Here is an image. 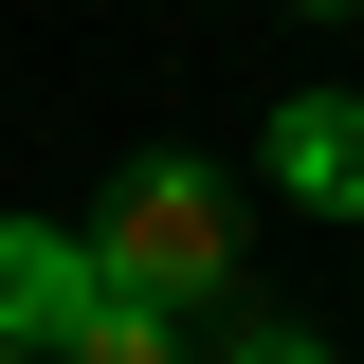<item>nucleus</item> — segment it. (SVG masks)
I'll return each mask as SVG.
<instances>
[{
	"mask_svg": "<svg viewBox=\"0 0 364 364\" xmlns=\"http://www.w3.org/2000/svg\"><path fill=\"white\" fill-rule=\"evenodd\" d=\"M219 364H328L310 328H219Z\"/></svg>",
	"mask_w": 364,
	"mask_h": 364,
	"instance_id": "5",
	"label": "nucleus"
},
{
	"mask_svg": "<svg viewBox=\"0 0 364 364\" xmlns=\"http://www.w3.org/2000/svg\"><path fill=\"white\" fill-rule=\"evenodd\" d=\"M91 273H109L128 310H219L237 291V182L182 164V146H146V164L91 200Z\"/></svg>",
	"mask_w": 364,
	"mask_h": 364,
	"instance_id": "1",
	"label": "nucleus"
},
{
	"mask_svg": "<svg viewBox=\"0 0 364 364\" xmlns=\"http://www.w3.org/2000/svg\"><path fill=\"white\" fill-rule=\"evenodd\" d=\"M55 364H182V310H128V291H109V310H91Z\"/></svg>",
	"mask_w": 364,
	"mask_h": 364,
	"instance_id": "4",
	"label": "nucleus"
},
{
	"mask_svg": "<svg viewBox=\"0 0 364 364\" xmlns=\"http://www.w3.org/2000/svg\"><path fill=\"white\" fill-rule=\"evenodd\" d=\"M109 310V273H91V237H55V219H0V346H73V328Z\"/></svg>",
	"mask_w": 364,
	"mask_h": 364,
	"instance_id": "2",
	"label": "nucleus"
},
{
	"mask_svg": "<svg viewBox=\"0 0 364 364\" xmlns=\"http://www.w3.org/2000/svg\"><path fill=\"white\" fill-rule=\"evenodd\" d=\"M0 364H37V346H0Z\"/></svg>",
	"mask_w": 364,
	"mask_h": 364,
	"instance_id": "7",
	"label": "nucleus"
},
{
	"mask_svg": "<svg viewBox=\"0 0 364 364\" xmlns=\"http://www.w3.org/2000/svg\"><path fill=\"white\" fill-rule=\"evenodd\" d=\"M310 18H346V0H310Z\"/></svg>",
	"mask_w": 364,
	"mask_h": 364,
	"instance_id": "6",
	"label": "nucleus"
},
{
	"mask_svg": "<svg viewBox=\"0 0 364 364\" xmlns=\"http://www.w3.org/2000/svg\"><path fill=\"white\" fill-rule=\"evenodd\" d=\"M273 182L310 219H364V91H291L273 109Z\"/></svg>",
	"mask_w": 364,
	"mask_h": 364,
	"instance_id": "3",
	"label": "nucleus"
}]
</instances>
